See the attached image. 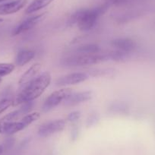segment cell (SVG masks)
I'll use <instances>...</instances> for the list:
<instances>
[{
    "instance_id": "7402d4cb",
    "label": "cell",
    "mask_w": 155,
    "mask_h": 155,
    "mask_svg": "<svg viewBox=\"0 0 155 155\" xmlns=\"http://www.w3.org/2000/svg\"><path fill=\"white\" fill-rule=\"evenodd\" d=\"M34 107V101H29V102H26L25 104H22L21 107L20 108L21 111L22 112L24 116L28 114V113H31V110H33Z\"/></svg>"
},
{
    "instance_id": "e0dca14e",
    "label": "cell",
    "mask_w": 155,
    "mask_h": 155,
    "mask_svg": "<svg viewBox=\"0 0 155 155\" xmlns=\"http://www.w3.org/2000/svg\"><path fill=\"white\" fill-rule=\"evenodd\" d=\"M90 77H110L115 74V71L113 68H102V69H93L87 71Z\"/></svg>"
},
{
    "instance_id": "52a82bcc",
    "label": "cell",
    "mask_w": 155,
    "mask_h": 155,
    "mask_svg": "<svg viewBox=\"0 0 155 155\" xmlns=\"http://www.w3.org/2000/svg\"><path fill=\"white\" fill-rule=\"evenodd\" d=\"M46 15H47V13L45 12L28 18L23 21L20 25H18L15 28L12 33L13 36L19 35V34H22V33H25L26 31L31 30L34 27L37 26L40 22L42 21L46 18Z\"/></svg>"
},
{
    "instance_id": "9a60e30c",
    "label": "cell",
    "mask_w": 155,
    "mask_h": 155,
    "mask_svg": "<svg viewBox=\"0 0 155 155\" xmlns=\"http://www.w3.org/2000/svg\"><path fill=\"white\" fill-rule=\"evenodd\" d=\"M101 49L100 46L95 44H87L81 45L76 49V52L78 54H97L100 53Z\"/></svg>"
},
{
    "instance_id": "cb8c5ba5",
    "label": "cell",
    "mask_w": 155,
    "mask_h": 155,
    "mask_svg": "<svg viewBox=\"0 0 155 155\" xmlns=\"http://www.w3.org/2000/svg\"><path fill=\"white\" fill-rule=\"evenodd\" d=\"M81 117V112L80 111H73L70 113L67 116V120L69 122H75L79 120Z\"/></svg>"
},
{
    "instance_id": "44dd1931",
    "label": "cell",
    "mask_w": 155,
    "mask_h": 155,
    "mask_svg": "<svg viewBox=\"0 0 155 155\" xmlns=\"http://www.w3.org/2000/svg\"><path fill=\"white\" fill-rule=\"evenodd\" d=\"M11 106H13V101L8 99V98L1 100L0 101V115L3 113Z\"/></svg>"
},
{
    "instance_id": "9c48e42d",
    "label": "cell",
    "mask_w": 155,
    "mask_h": 155,
    "mask_svg": "<svg viewBox=\"0 0 155 155\" xmlns=\"http://www.w3.org/2000/svg\"><path fill=\"white\" fill-rule=\"evenodd\" d=\"M28 0H14L0 5V15L15 14L21 10L28 4Z\"/></svg>"
},
{
    "instance_id": "6da1fadb",
    "label": "cell",
    "mask_w": 155,
    "mask_h": 155,
    "mask_svg": "<svg viewBox=\"0 0 155 155\" xmlns=\"http://www.w3.org/2000/svg\"><path fill=\"white\" fill-rule=\"evenodd\" d=\"M52 75L50 71H44L39 74L30 82L21 87V91L15 99L13 101V106H18L29 101H34L44 94L50 86Z\"/></svg>"
},
{
    "instance_id": "5bb4252c",
    "label": "cell",
    "mask_w": 155,
    "mask_h": 155,
    "mask_svg": "<svg viewBox=\"0 0 155 155\" xmlns=\"http://www.w3.org/2000/svg\"><path fill=\"white\" fill-rule=\"evenodd\" d=\"M54 0H34L31 3L29 4L25 9L26 14H33V13L43 9L45 7L48 6Z\"/></svg>"
},
{
    "instance_id": "ffe728a7",
    "label": "cell",
    "mask_w": 155,
    "mask_h": 155,
    "mask_svg": "<svg viewBox=\"0 0 155 155\" xmlns=\"http://www.w3.org/2000/svg\"><path fill=\"white\" fill-rule=\"evenodd\" d=\"M110 110L113 113H126L129 110V107H128L127 104L123 102L114 103L110 105Z\"/></svg>"
},
{
    "instance_id": "484cf974",
    "label": "cell",
    "mask_w": 155,
    "mask_h": 155,
    "mask_svg": "<svg viewBox=\"0 0 155 155\" xmlns=\"http://www.w3.org/2000/svg\"><path fill=\"white\" fill-rule=\"evenodd\" d=\"M107 2L110 5H120V4H123L126 2V0H108Z\"/></svg>"
},
{
    "instance_id": "2e32d148",
    "label": "cell",
    "mask_w": 155,
    "mask_h": 155,
    "mask_svg": "<svg viewBox=\"0 0 155 155\" xmlns=\"http://www.w3.org/2000/svg\"><path fill=\"white\" fill-rule=\"evenodd\" d=\"M130 53L116 50L115 51L109 52L107 53V55H108L109 60L115 61V62H124L130 58Z\"/></svg>"
},
{
    "instance_id": "8fae6325",
    "label": "cell",
    "mask_w": 155,
    "mask_h": 155,
    "mask_svg": "<svg viewBox=\"0 0 155 155\" xmlns=\"http://www.w3.org/2000/svg\"><path fill=\"white\" fill-rule=\"evenodd\" d=\"M110 44L116 50L126 52V53H131L136 47V44L135 41L129 38L114 39L111 41Z\"/></svg>"
},
{
    "instance_id": "f546056e",
    "label": "cell",
    "mask_w": 155,
    "mask_h": 155,
    "mask_svg": "<svg viewBox=\"0 0 155 155\" xmlns=\"http://www.w3.org/2000/svg\"><path fill=\"white\" fill-rule=\"evenodd\" d=\"M4 1H6V0H0V2H4Z\"/></svg>"
},
{
    "instance_id": "5b68a950",
    "label": "cell",
    "mask_w": 155,
    "mask_h": 155,
    "mask_svg": "<svg viewBox=\"0 0 155 155\" xmlns=\"http://www.w3.org/2000/svg\"><path fill=\"white\" fill-rule=\"evenodd\" d=\"M65 125L66 122L62 119L46 122L39 127L38 135L42 138H47L50 135L62 132L65 128Z\"/></svg>"
},
{
    "instance_id": "277c9868",
    "label": "cell",
    "mask_w": 155,
    "mask_h": 155,
    "mask_svg": "<svg viewBox=\"0 0 155 155\" xmlns=\"http://www.w3.org/2000/svg\"><path fill=\"white\" fill-rule=\"evenodd\" d=\"M72 93V89L70 87H64L60 90H57L53 92L49 95L48 97L44 101L42 107L43 111L44 113H47L54 109L55 107H58L61 103L64 102L65 100Z\"/></svg>"
},
{
    "instance_id": "d4e9b609",
    "label": "cell",
    "mask_w": 155,
    "mask_h": 155,
    "mask_svg": "<svg viewBox=\"0 0 155 155\" xmlns=\"http://www.w3.org/2000/svg\"><path fill=\"white\" fill-rule=\"evenodd\" d=\"M78 136V129L77 127H74L71 129V138L72 141H75Z\"/></svg>"
},
{
    "instance_id": "83f0119b",
    "label": "cell",
    "mask_w": 155,
    "mask_h": 155,
    "mask_svg": "<svg viewBox=\"0 0 155 155\" xmlns=\"http://www.w3.org/2000/svg\"><path fill=\"white\" fill-rule=\"evenodd\" d=\"M2 21H3V20H2V18H0V23H2Z\"/></svg>"
},
{
    "instance_id": "4316f807",
    "label": "cell",
    "mask_w": 155,
    "mask_h": 155,
    "mask_svg": "<svg viewBox=\"0 0 155 155\" xmlns=\"http://www.w3.org/2000/svg\"><path fill=\"white\" fill-rule=\"evenodd\" d=\"M3 150H4L3 146L0 144V155H1L2 153V152H3Z\"/></svg>"
},
{
    "instance_id": "3957f363",
    "label": "cell",
    "mask_w": 155,
    "mask_h": 155,
    "mask_svg": "<svg viewBox=\"0 0 155 155\" xmlns=\"http://www.w3.org/2000/svg\"><path fill=\"white\" fill-rule=\"evenodd\" d=\"M109 61L107 53L101 54H78L68 56L62 59L60 64L65 67H81L85 65H96Z\"/></svg>"
},
{
    "instance_id": "d6986e66",
    "label": "cell",
    "mask_w": 155,
    "mask_h": 155,
    "mask_svg": "<svg viewBox=\"0 0 155 155\" xmlns=\"http://www.w3.org/2000/svg\"><path fill=\"white\" fill-rule=\"evenodd\" d=\"M15 68V65L8 62H0V78L11 74Z\"/></svg>"
},
{
    "instance_id": "ac0fdd59",
    "label": "cell",
    "mask_w": 155,
    "mask_h": 155,
    "mask_svg": "<svg viewBox=\"0 0 155 155\" xmlns=\"http://www.w3.org/2000/svg\"><path fill=\"white\" fill-rule=\"evenodd\" d=\"M41 113H39V112H32V113H30L24 116L21 118V121L24 123L25 127L27 128L30 125L32 124L33 123L37 121L39 119L41 118Z\"/></svg>"
},
{
    "instance_id": "ba28073f",
    "label": "cell",
    "mask_w": 155,
    "mask_h": 155,
    "mask_svg": "<svg viewBox=\"0 0 155 155\" xmlns=\"http://www.w3.org/2000/svg\"><path fill=\"white\" fill-rule=\"evenodd\" d=\"M92 97H93V92L91 91H80L71 94L63 103L64 105L66 107H72V106L78 105L81 103L87 102L91 100Z\"/></svg>"
},
{
    "instance_id": "7c38bea8",
    "label": "cell",
    "mask_w": 155,
    "mask_h": 155,
    "mask_svg": "<svg viewBox=\"0 0 155 155\" xmlns=\"http://www.w3.org/2000/svg\"><path fill=\"white\" fill-rule=\"evenodd\" d=\"M41 68H42V65L40 62H36V63L33 64L21 76L20 79L18 81L19 85L21 87H23L26 84L33 80L34 78H36L38 74V73L41 71Z\"/></svg>"
},
{
    "instance_id": "7a4b0ae2",
    "label": "cell",
    "mask_w": 155,
    "mask_h": 155,
    "mask_svg": "<svg viewBox=\"0 0 155 155\" xmlns=\"http://www.w3.org/2000/svg\"><path fill=\"white\" fill-rule=\"evenodd\" d=\"M110 5V4L107 2L96 8L78 10L69 18L68 25L71 26L77 25L78 28L83 31H91L95 27L99 18L108 10Z\"/></svg>"
},
{
    "instance_id": "f1b7e54d",
    "label": "cell",
    "mask_w": 155,
    "mask_h": 155,
    "mask_svg": "<svg viewBox=\"0 0 155 155\" xmlns=\"http://www.w3.org/2000/svg\"><path fill=\"white\" fill-rule=\"evenodd\" d=\"M2 83V78H0V84Z\"/></svg>"
},
{
    "instance_id": "603a6c76",
    "label": "cell",
    "mask_w": 155,
    "mask_h": 155,
    "mask_svg": "<svg viewBox=\"0 0 155 155\" xmlns=\"http://www.w3.org/2000/svg\"><path fill=\"white\" fill-rule=\"evenodd\" d=\"M98 120H99V116L97 113H92V114H91L88 116V118H87V122H86V126L87 127L94 126V125H95L97 123Z\"/></svg>"
},
{
    "instance_id": "30bf717a",
    "label": "cell",
    "mask_w": 155,
    "mask_h": 155,
    "mask_svg": "<svg viewBox=\"0 0 155 155\" xmlns=\"http://www.w3.org/2000/svg\"><path fill=\"white\" fill-rule=\"evenodd\" d=\"M21 121L1 122L0 121V134L11 135L21 132L25 129Z\"/></svg>"
},
{
    "instance_id": "8992f818",
    "label": "cell",
    "mask_w": 155,
    "mask_h": 155,
    "mask_svg": "<svg viewBox=\"0 0 155 155\" xmlns=\"http://www.w3.org/2000/svg\"><path fill=\"white\" fill-rule=\"evenodd\" d=\"M90 75L87 71L85 72H73L59 78L56 81V86L66 87L69 85H74L87 81Z\"/></svg>"
},
{
    "instance_id": "4fadbf2b",
    "label": "cell",
    "mask_w": 155,
    "mask_h": 155,
    "mask_svg": "<svg viewBox=\"0 0 155 155\" xmlns=\"http://www.w3.org/2000/svg\"><path fill=\"white\" fill-rule=\"evenodd\" d=\"M35 57V52L31 50H22L17 53L15 56V65L24 66L31 62Z\"/></svg>"
}]
</instances>
